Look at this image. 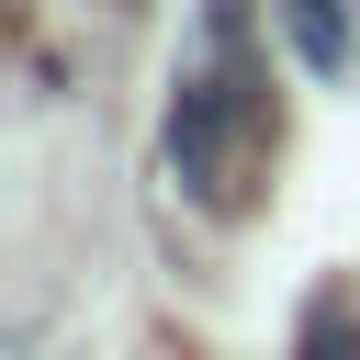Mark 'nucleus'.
<instances>
[{
    "mask_svg": "<svg viewBox=\"0 0 360 360\" xmlns=\"http://www.w3.org/2000/svg\"><path fill=\"white\" fill-rule=\"evenodd\" d=\"M169 180L202 214H248L259 202V158H270V79H259V34L248 0H202L191 11V56L169 79V124H158Z\"/></svg>",
    "mask_w": 360,
    "mask_h": 360,
    "instance_id": "1",
    "label": "nucleus"
},
{
    "mask_svg": "<svg viewBox=\"0 0 360 360\" xmlns=\"http://www.w3.org/2000/svg\"><path fill=\"white\" fill-rule=\"evenodd\" d=\"M270 22L292 34V56L315 79H349L360 68V34H349V0H270Z\"/></svg>",
    "mask_w": 360,
    "mask_h": 360,
    "instance_id": "2",
    "label": "nucleus"
},
{
    "mask_svg": "<svg viewBox=\"0 0 360 360\" xmlns=\"http://www.w3.org/2000/svg\"><path fill=\"white\" fill-rule=\"evenodd\" d=\"M292 360H360V304H349V292H326V304L292 326Z\"/></svg>",
    "mask_w": 360,
    "mask_h": 360,
    "instance_id": "3",
    "label": "nucleus"
}]
</instances>
